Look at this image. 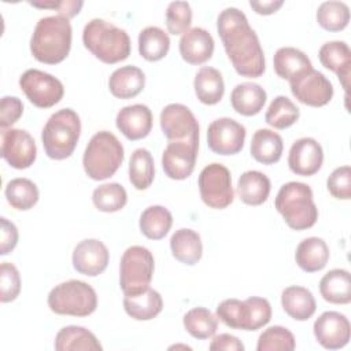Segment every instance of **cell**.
I'll use <instances>...</instances> for the list:
<instances>
[{
    "mask_svg": "<svg viewBox=\"0 0 351 351\" xmlns=\"http://www.w3.org/2000/svg\"><path fill=\"white\" fill-rule=\"evenodd\" d=\"M217 30L237 74L258 78L265 73L263 49L243 11L236 7L221 11L217 18Z\"/></svg>",
    "mask_w": 351,
    "mask_h": 351,
    "instance_id": "cell-1",
    "label": "cell"
},
{
    "mask_svg": "<svg viewBox=\"0 0 351 351\" xmlns=\"http://www.w3.org/2000/svg\"><path fill=\"white\" fill-rule=\"evenodd\" d=\"M71 25L62 15L41 18L30 38V51L36 60L45 64L63 62L71 48Z\"/></svg>",
    "mask_w": 351,
    "mask_h": 351,
    "instance_id": "cell-2",
    "label": "cell"
},
{
    "mask_svg": "<svg viewBox=\"0 0 351 351\" xmlns=\"http://www.w3.org/2000/svg\"><path fill=\"white\" fill-rule=\"evenodd\" d=\"M82 43L95 58L107 64L128 59L132 49L129 34L100 18H95L85 25Z\"/></svg>",
    "mask_w": 351,
    "mask_h": 351,
    "instance_id": "cell-3",
    "label": "cell"
},
{
    "mask_svg": "<svg viewBox=\"0 0 351 351\" xmlns=\"http://www.w3.org/2000/svg\"><path fill=\"white\" fill-rule=\"evenodd\" d=\"M274 206L285 223L293 230L310 229L318 219L313 191L304 182L291 181L284 184L276 196Z\"/></svg>",
    "mask_w": 351,
    "mask_h": 351,
    "instance_id": "cell-4",
    "label": "cell"
},
{
    "mask_svg": "<svg viewBox=\"0 0 351 351\" xmlns=\"http://www.w3.org/2000/svg\"><path fill=\"white\" fill-rule=\"evenodd\" d=\"M81 121L71 108H62L52 114L41 132V141L48 158L63 160L69 158L80 140Z\"/></svg>",
    "mask_w": 351,
    "mask_h": 351,
    "instance_id": "cell-5",
    "label": "cell"
},
{
    "mask_svg": "<svg viewBox=\"0 0 351 351\" xmlns=\"http://www.w3.org/2000/svg\"><path fill=\"white\" fill-rule=\"evenodd\" d=\"M123 158V147L117 136L101 130L89 140L82 156V166L89 178L103 181L117 173Z\"/></svg>",
    "mask_w": 351,
    "mask_h": 351,
    "instance_id": "cell-6",
    "label": "cell"
},
{
    "mask_svg": "<svg viewBox=\"0 0 351 351\" xmlns=\"http://www.w3.org/2000/svg\"><path fill=\"white\" fill-rule=\"evenodd\" d=\"M217 318L232 329L258 330L271 319V306L259 296L245 300L225 299L217 306Z\"/></svg>",
    "mask_w": 351,
    "mask_h": 351,
    "instance_id": "cell-7",
    "label": "cell"
},
{
    "mask_svg": "<svg viewBox=\"0 0 351 351\" xmlns=\"http://www.w3.org/2000/svg\"><path fill=\"white\" fill-rule=\"evenodd\" d=\"M48 307L59 315L88 317L97 307L96 291L80 280H69L55 285L48 293Z\"/></svg>",
    "mask_w": 351,
    "mask_h": 351,
    "instance_id": "cell-8",
    "label": "cell"
},
{
    "mask_svg": "<svg viewBox=\"0 0 351 351\" xmlns=\"http://www.w3.org/2000/svg\"><path fill=\"white\" fill-rule=\"evenodd\" d=\"M155 261L151 251L143 245H132L122 254L119 265V285L123 295L145 291L152 280Z\"/></svg>",
    "mask_w": 351,
    "mask_h": 351,
    "instance_id": "cell-9",
    "label": "cell"
},
{
    "mask_svg": "<svg viewBox=\"0 0 351 351\" xmlns=\"http://www.w3.org/2000/svg\"><path fill=\"white\" fill-rule=\"evenodd\" d=\"M197 185L200 197L206 206L222 210L232 204L234 192L232 176L226 166L221 163L207 165L199 174Z\"/></svg>",
    "mask_w": 351,
    "mask_h": 351,
    "instance_id": "cell-10",
    "label": "cell"
},
{
    "mask_svg": "<svg viewBox=\"0 0 351 351\" xmlns=\"http://www.w3.org/2000/svg\"><path fill=\"white\" fill-rule=\"evenodd\" d=\"M19 86L29 101L38 108H49L58 104L63 95V84L53 75L29 69L19 77Z\"/></svg>",
    "mask_w": 351,
    "mask_h": 351,
    "instance_id": "cell-11",
    "label": "cell"
},
{
    "mask_svg": "<svg viewBox=\"0 0 351 351\" xmlns=\"http://www.w3.org/2000/svg\"><path fill=\"white\" fill-rule=\"evenodd\" d=\"M289 81L291 92L300 103L310 107H322L332 100L333 85L318 70L307 69Z\"/></svg>",
    "mask_w": 351,
    "mask_h": 351,
    "instance_id": "cell-12",
    "label": "cell"
},
{
    "mask_svg": "<svg viewBox=\"0 0 351 351\" xmlns=\"http://www.w3.org/2000/svg\"><path fill=\"white\" fill-rule=\"evenodd\" d=\"M160 128L169 141H192L199 144V123L184 104H167L160 112Z\"/></svg>",
    "mask_w": 351,
    "mask_h": 351,
    "instance_id": "cell-13",
    "label": "cell"
},
{
    "mask_svg": "<svg viewBox=\"0 0 351 351\" xmlns=\"http://www.w3.org/2000/svg\"><path fill=\"white\" fill-rule=\"evenodd\" d=\"M245 128L232 118H218L208 125L207 145L218 155H236L244 147Z\"/></svg>",
    "mask_w": 351,
    "mask_h": 351,
    "instance_id": "cell-14",
    "label": "cell"
},
{
    "mask_svg": "<svg viewBox=\"0 0 351 351\" xmlns=\"http://www.w3.org/2000/svg\"><path fill=\"white\" fill-rule=\"evenodd\" d=\"M1 156L14 169L30 167L37 156V147L30 133L15 128L1 130Z\"/></svg>",
    "mask_w": 351,
    "mask_h": 351,
    "instance_id": "cell-15",
    "label": "cell"
},
{
    "mask_svg": "<svg viewBox=\"0 0 351 351\" xmlns=\"http://www.w3.org/2000/svg\"><path fill=\"white\" fill-rule=\"evenodd\" d=\"M199 144L192 141H169L162 154V167L171 180L188 178L196 165Z\"/></svg>",
    "mask_w": 351,
    "mask_h": 351,
    "instance_id": "cell-16",
    "label": "cell"
},
{
    "mask_svg": "<svg viewBox=\"0 0 351 351\" xmlns=\"http://www.w3.org/2000/svg\"><path fill=\"white\" fill-rule=\"evenodd\" d=\"M317 341L326 350H339L347 346L351 336L348 318L339 311H325L313 326Z\"/></svg>",
    "mask_w": 351,
    "mask_h": 351,
    "instance_id": "cell-17",
    "label": "cell"
},
{
    "mask_svg": "<svg viewBox=\"0 0 351 351\" xmlns=\"http://www.w3.org/2000/svg\"><path fill=\"white\" fill-rule=\"evenodd\" d=\"M108 261V248L97 239H85L80 241L73 251V267L80 274L88 277L101 274L106 270Z\"/></svg>",
    "mask_w": 351,
    "mask_h": 351,
    "instance_id": "cell-18",
    "label": "cell"
},
{
    "mask_svg": "<svg viewBox=\"0 0 351 351\" xmlns=\"http://www.w3.org/2000/svg\"><path fill=\"white\" fill-rule=\"evenodd\" d=\"M324 162V151L321 144L311 137L298 138L289 149L288 166L292 173L310 177L321 169Z\"/></svg>",
    "mask_w": 351,
    "mask_h": 351,
    "instance_id": "cell-19",
    "label": "cell"
},
{
    "mask_svg": "<svg viewBox=\"0 0 351 351\" xmlns=\"http://www.w3.org/2000/svg\"><path fill=\"white\" fill-rule=\"evenodd\" d=\"M117 128L129 140L147 137L152 129V112L145 104H132L121 108L115 118Z\"/></svg>",
    "mask_w": 351,
    "mask_h": 351,
    "instance_id": "cell-20",
    "label": "cell"
},
{
    "mask_svg": "<svg viewBox=\"0 0 351 351\" xmlns=\"http://www.w3.org/2000/svg\"><path fill=\"white\" fill-rule=\"evenodd\" d=\"M178 48L186 63L203 64L213 56L214 38L206 29L192 27L181 36Z\"/></svg>",
    "mask_w": 351,
    "mask_h": 351,
    "instance_id": "cell-21",
    "label": "cell"
},
{
    "mask_svg": "<svg viewBox=\"0 0 351 351\" xmlns=\"http://www.w3.org/2000/svg\"><path fill=\"white\" fill-rule=\"evenodd\" d=\"M318 58L321 64L332 70L343 89L348 90V81H350V74H351V51L350 47L344 41H329L325 43L319 51H318Z\"/></svg>",
    "mask_w": 351,
    "mask_h": 351,
    "instance_id": "cell-22",
    "label": "cell"
},
{
    "mask_svg": "<svg viewBox=\"0 0 351 351\" xmlns=\"http://www.w3.org/2000/svg\"><path fill=\"white\" fill-rule=\"evenodd\" d=\"M145 85V75L136 66H122L112 71L108 80V88L112 96L118 99L136 97Z\"/></svg>",
    "mask_w": 351,
    "mask_h": 351,
    "instance_id": "cell-23",
    "label": "cell"
},
{
    "mask_svg": "<svg viewBox=\"0 0 351 351\" xmlns=\"http://www.w3.org/2000/svg\"><path fill=\"white\" fill-rule=\"evenodd\" d=\"M266 90L255 82H241L230 93L233 110L244 117H252L261 112L266 103Z\"/></svg>",
    "mask_w": 351,
    "mask_h": 351,
    "instance_id": "cell-24",
    "label": "cell"
},
{
    "mask_svg": "<svg viewBox=\"0 0 351 351\" xmlns=\"http://www.w3.org/2000/svg\"><path fill=\"white\" fill-rule=\"evenodd\" d=\"M271 184L266 174L258 170H248L240 176L236 193L243 203L248 206H259L267 200Z\"/></svg>",
    "mask_w": 351,
    "mask_h": 351,
    "instance_id": "cell-25",
    "label": "cell"
},
{
    "mask_svg": "<svg viewBox=\"0 0 351 351\" xmlns=\"http://www.w3.org/2000/svg\"><path fill=\"white\" fill-rule=\"evenodd\" d=\"M296 265L306 273L322 270L329 261V248L319 237H307L299 243L295 251Z\"/></svg>",
    "mask_w": 351,
    "mask_h": 351,
    "instance_id": "cell-26",
    "label": "cell"
},
{
    "mask_svg": "<svg viewBox=\"0 0 351 351\" xmlns=\"http://www.w3.org/2000/svg\"><path fill=\"white\" fill-rule=\"evenodd\" d=\"M123 308L126 314L137 321H149L163 308V300L158 291L147 288L136 295H125Z\"/></svg>",
    "mask_w": 351,
    "mask_h": 351,
    "instance_id": "cell-27",
    "label": "cell"
},
{
    "mask_svg": "<svg viewBox=\"0 0 351 351\" xmlns=\"http://www.w3.org/2000/svg\"><path fill=\"white\" fill-rule=\"evenodd\" d=\"M170 250L178 262L193 266L200 261L203 254L202 239L197 232L188 228H181L171 234Z\"/></svg>",
    "mask_w": 351,
    "mask_h": 351,
    "instance_id": "cell-28",
    "label": "cell"
},
{
    "mask_svg": "<svg viewBox=\"0 0 351 351\" xmlns=\"http://www.w3.org/2000/svg\"><path fill=\"white\" fill-rule=\"evenodd\" d=\"M281 306L284 311L296 321H307L315 313L317 304L313 293L299 285H291L281 293Z\"/></svg>",
    "mask_w": 351,
    "mask_h": 351,
    "instance_id": "cell-29",
    "label": "cell"
},
{
    "mask_svg": "<svg viewBox=\"0 0 351 351\" xmlns=\"http://www.w3.org/2000/svg\"><path fill=\"white\" fill-rule=\"evenodd\" d=\"M282 138L271 129H258L251 138V156L262 165L277 163L282 155Z\"/></svg>",
    "mask_w": 351,
    "mask_h": 351,
    "instance_id": "cell-30",
    "label": "cell"
},
{
    "mask_svg": "<svg viewBox=\"0 0 351 351\" xmlns=\"http://www.w3.org/2000/svg\"><path fill=\"white\" fill-rule=\"evenodd\" d=\"M193 88L199 101L207 106H214L221 101L225 92L222 74L214 67L203 66L195 75Z\"/></svg>",
    "mask_w": 351,
    "mask_h": 351,
    "instance_id": "cell-31",
    "label": "cell"
},
{
    "mask_svg": "<svg viewBox=\"0 0 351 351\" xmlns=\"http://www.w3.org/2000/svg\"><path fill=\"white\" fill-rule=\"evenodd\" d=\"M58 351H100L101 344L96 336L84 326L69 325L62 328L55 337Z\"/></svg>",
    "mask_w": 351,
    "mask_h": 351,
    "instance_id": "cell-32",
    "label": "cell"
},
{
    "mask_svg": "<svg viewBox=\"0 0 351 351\" xmlns=\"http://www.w3.org/2000/svg\"><path fill=\"white\" fill-rule=\"evenodd\" d=\"M319 293L333 304L351 302V274L344 269H332L319 281Z\"/></svg>",
    "mask_w": 351,
    "mask_h": 351,
    "instance_id": "cell-33",
    "label": "cell"
},
{
    "mask_svg": "<svg viewBox=\"0 0 351 351\" xmlns=\"http://www.w3.org/2000/svg\"><path fill=\"white\" fill-rule=\"evenodd\" d=\"M273 66L276 74L284 80H291L299 73L313 67L308 56L293 47L278 48L273 58Z\"/></svg>",
    "mask_w": 351,
    "mask_h": 351,
    "instance_id": "cell-34",
    "label": "cell"
},
{
    "mask_svg": "<svg viewBox=\"0 0 351 351\" xmlns=\"http://www.w3.org/2000/svg\"><path fill=\"white\" fill-rule=\"evenodd\" d=\"M138 225L147 239L160 240L169 233L173 225V215L163 206H149L141 213Z\"/></svg>",
    "mask_w": 351,
    "mask_h": 351,
    "instance_id": "cell-35",
    "label": "cell"
},
{
    "mask_svg": "<svg viewBox=\"0 0 351 351\" xmlns=\"http://www.w3.org/2000/svg\"><path fill=\"white\" fill-rule=\"evenodd\" d=\"M170 48L167 33L158 26H148L138 34V52L148 62L163 59Z\"/></svg>",
    "mask_w": 351,
    "mask_h": 351,
    "instance_id": "cell-36",
    "label": "cell"
},
{
    "mask_svg": "<svg viewBox=\"0 0 351 351\" xmlns=\"http://www.w3.org/2000/svg\"><path fill=\"white\" fill-rule=\"evenodd\" d=\"M154 177H155V166H154V158L151 152L145 148L134 149L129 160L130 184L136 189L144 191L151 186Z\"/></svg>",
    "mask_w": 351,
    "mask_h": 351,
    "instance_id": "cell-37",
    "label": "cell"
},
{
    "mask_svg": "<svg viewBox=\"0 0 351 351\" xmlns=\"http://www.w3.org/2000/svg\"><path fill=\"white\" fill-rule=\"evenodd\" d=\"M4 195L8 204L18 211L30 210L38 202V188L29 178L18 177L11 180L5 186Z\"/></svg>",
    "mask_w": 351,
    "mask_h": 351,
    "instance_id": "cell-38",
    "label": "cell"
},
{
    "mask_svg": "<svg viewBox=\"0 0 351 351\" xmlns=\"http://www.w3.org/2000/svg\"><path fill=\"white\" fill-rule=\"evenodd\" d=\"M182 322L186 332L197 340L213 337L218 329V318L206 307L191 308L184 315Z\"/></svg>",
    "mask_w": 351,
    "mask_h": 351,
    "instance_id": "cell-39",
    "label": "cell"
},
{
    "mask_svg": "<svg viewBox=\"0 0 351 351\" xmlns=\"http://www.w3.org/2000/svg\"><path fill=\"white\" fill-rule=\"evenodd\" d=\"M318 25L328 32H340L350 22V8L343 1H324L315 14Z\"/></svg>",
    "mask_w": 351,
    "mask_h": 351,
    "instance_id": "cell-40",
    "label": "cell"
},
{
    "mask_svg": "<svg viewBox=\"0 0 351 351\" xmlns=\"http://www.w3.org/2000/svg\"><path fill=\"white\" fill-rule=\"evenodd\" d=\"M299 108L287 96H277L271 100L265 121L274 129H287L299 119Z\"/></svg>",
    "mask_w": 351,
    "mask_h": 351,
    "instance_id": "cell-41",
    "label": "cell"
},
{
    "mask_svg": "<svg viewBox=\"0 0 351 351\" xmlns=\"http://www.w3.org/2000/svg\"><path fill=\"white\" fill-rule=\"evenodd\" d=\"M92 202L99 211L115 213L125 207L128 202L126 189L118 182L103 184L95 188L92 193Z\"/></svg>",
    "mask_w": 351,
    "mask_h": 351,
    "instance_id": "cell-42",
    "label": "cell"
},
{
    "mask_svg": "<svg viewBox=\"0 0 351 351\" xmlns=\"http://www.w3.org/2000/svg\"><path fill=\"white\" fill-rule=\"evenodd\" d=\"M295 347L296 343L293 333L280 325L265 329L256 344L258 351H292Z\"/></svg>",
    "mask_w": 351,
    "mask_h": 351,
    "instance_id": "cell-43",
    "label": "cell"
},
{
    "mask_svg": "<svg viewBox=\"0 0 351 351\" xmlns=\"http://www.w3.org/2000/svg\"><path fill=\"white\" fill-rule=\"evenodd\" d=\"M192 10L186 1H171L166 10V27L170 34L178 36L189 30Z\"/></svg>",
    "mask_w": 351,
    "mask_h": 351,
    "instance_id": "cell-44",
    "label": "cell"
},
{
    "mask_svg": "<svg viewBox=\"0 0 351 351\" xmlns=\"http://www.w3.org/2000/svg\"><path fill=\"white\" fill-rule=\"evenodd\" d=\"M0 300L1 303L12 302L21 292V276L15 265L3 262L0 266Z\"/></svg>",
    "mask_w": 351,
    "mask_h": 351,
    "instance_id": "cell-45",
    "label": "cell"
},
{
    "mask_svg": "<svg viewBox=\"0 0 351 351\" xmlns=\"http://www.w3.org/2000/svg\"><path fill=\"white\" fill-rule=\"evenodd\" d=\"M329 193L341 200L351 199V167L340 166L335 169L326 180Z\"/></svg>",
    "mask_w": 351,
    "mask_h": 351,
    "instance_id": "cell-46",
    "label": "cell"
},
{
    "mask_svg": "<svg viewBox=\"0 0 351 351\" xmlns=\"http://www.w3.org/2000/svg\"><path fill=\"white\" fill-rule=\"evenodd\" d=\"M23 114V103L16 96H4L0 103V128H11Z\"/></svg>",
    "mask_w": 351,
    "mask_h": 351,
    "instance_id": "cell-47",
    "label": "cell"
},
{
    "mask_svg": "<svg viewBox=\"0 0 351 351\" xmlns=\"http://www.w3.org/2000/svg\"><path fill=\"white\" fill-rule=\"evenodd\" d=\"M29 4L33 7H37V8L56 10L59 12V15L70 19L80 12V10L84 5V1H81V0H60V1H48V3L29 1Z\"/></svg>",
    "mask_w": 351,
    "mask_h": 351,
    "instance_id": "cell-48",
    "label": "cell"
},
{
    "mask_svg": "<svg viewBox=\"0 0 351 351\" xmlns=\"http://www.w3.org/2000/svg\"><path fill=\"white\" fill-rule=\"evenodd\" d=\"M1 237H0V255L10 254L18 244V229L7 218H0Z\"/></svg>",
    "mask_w": 351,
    "mask_h": 351,
    "instance_id": "cell-49",
    "label": "cell"
},
{
    "mask_svg": "<svg viewBox=\"0 0 351 351\" xmlns=\"http://www.w3.org/2000/svg\"><path fill=\"white\" fill-rule=\"evenodd\" d=\"M210 350H225V351H243L244 344L236 337L229 333H221L218 336H214L210 347Z\"/></svg>",
    "mask_w": 351,
    "mask_h": 351,
    "instance_id": "cell-50",
    "label": "cell"
},
{
    "mask_svg": "<svg viewBox=\"0 0 351 351\" xmlns=\"http://www.w3.org/2000/svg\"><path fill=\"white\" fill-rule=\"evenodd\" d=\"M284 1L282 0H269V1H255L251 0L250 5L251 8L259 14V15H270L274 14L277 10H280L282 7Z\"/></svg>",
    "mask_w": 351,
    "mask_h": 351,
    "instance_id": "cell-51",
    "label": "cell"
}]
</instances>
